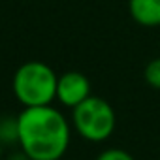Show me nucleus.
Masks as SVG:
<instances>
[{
	"label": "nucleus",
	"instance_id": "obj_2",
	"mask_svg": "<svg viewBox=\"0 0 160 160\" xmlns=\"http://www.w3.org/2000/svg\"><path fill=\"white\" fill-rule=\"evenodd\" d=\"M57 81L58 75L49 64L42 60H28L13 73V96L23 108L51 106L57 100Z\"/></svg>",
	"mask_w": 160,
	"mask_h": 160
},
{
	"label": "nucleus",
	"instance_id": "obj_7",
	"mask_svg": "<svg viewBox=\"0 0 160 160\" xmlns=\"http://www.w3.org/2000/svg\"><path fill=\"white\" fill-rule=\"evenodd\" d=\"M143 79L151 89L160 91V57L147 62V66L143 70Z\"/></svg>",
	"mask_w": 160,
	"mask_h": 160
},
{
	"label": "nucleus",
	"instance_id": "obj_9",
	"mask_svg": "<svg viewBox=\"0 0 160 160\" xmlns=\"http://www.w3.org/2000/svg\"><path fill=\"white\" fill-rule=\"evenodd\" d=\"M6 160H30V158H28V156H27V154H25V152L19 149L17 152H12V154H10Z\"/></svg>",
	"mask_w": 160,
	"mask_h": 160
},
{
	"label": "nucleus",
	"instance_id": "obj_10",
	"mask_svg": "<svg viewBox=\"0 0 160 160\" xmlns=\"http://www.w3.org/2000/svg\"><path fill=\"white\" fill-rule=\"evenodd\" d=\"M2 158H4V145L0 143V160H2Z\"/></svg>",
	"mask_w": 160,
	"mask_h": 160
},
{
	"label": "nucleus",
	"instance_id": "obj_3",
	"mask_svg": "<svg viewBox=\"0 0 160 160\" xmlns=\"http://www.w3.org/2000/svg\"><path fill=\"white\" fill-rule=\"evenodd\" d=\"M70 122L79 138L91 143H102L113 136L117 126V115L108 100L100 96H89L85 102L72 109Z\"/></svg>",
	"mask_w": 160,
	"mask_h": 160
},
{
	"label": "nucleus",
	"instance_id": "obj_5",
	"mask_svg": "<svg viewBox=\"0 0 160 160\" xmlns=\"http://www.w3.org/2000/svg\"><path fill=\"white\" fill-rule=\"evenodd\" d=\"M128 13L139 27H160V0H128Z\"/></svg>",
	"mask_w": 160,
	"mask_h": 160
},
{
	"label": "nucleus",
	"instance_id": "obj_6",
	"mask_svg": "<svg viewBox=\"0 0 160 160\" xmlns=\"http://www.w3.org/2000/svg\"><path fill=\"white\" fill-rule=\"evenodd\" d=\"M0 143L6 145H19V119L12 115L0 117Z\"/></svg>",
	"mask_w": 160,
	"mask_h": 160
},
{
	"label": "nucleus",
	"instance_id": "obj_8",
	"mask_svg": "<svg viewBox=\"0 0 160 160\" xmlns=\"http://www.w3.org/2000/svg\"><path fill=\"white\" fill-rule=\"evenodd\" d=\"M94 160H136L128 151L124 149H119V147H111V149H106L102 151Z\"/></svg>",
	"mask_w": 160,
	"mask_h": 160
},
{
	"label": "nucleus",
	"instance_id": "obj_1",
	"mask_svg": "<svg viewBox=\"0 0 160 160\" xmlns=\"http://www.w3.org/2000/svg\"><path fill=\"white\" fill-rule=\"evenodd\" d=\"M19 119V149L30 160H60L72 141V122L51 106L23 108Z\"/></svg>",
	"mask_w": 160,
	"mask_h": 160
},
{
	"label": "nucleus",
	"instance_id": "obj_4",
	"mask_svg": "<svg viewBox=\"0 0 160 160\" xmlns=\"http://www.w3.org/2000/svg\"><path fill=\"white\" fill-rule=\"evenodd\" d=\"M91 94V81L81 72H64L57 81V102L68 109H73L81 102H85Z\"/></svg>",
	"mask_w": 160,
	"mask_h": 160
}]
</instances>
